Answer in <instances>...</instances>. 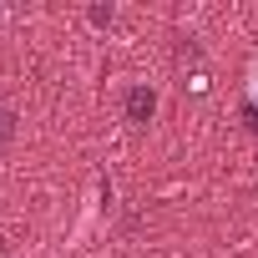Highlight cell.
Listing matches in <instances>:
<instances>
[{
  "label": "cell",
  "mask_w": 258,
  "mask_h": 258,
  "mask_svg": "<svg viewBox=\"0 0 258 258\" xmlns=\"http://www.w3.org/2000/svg\"><path fill=\"white\" fill-rule=\"evenodd\" d=\"M157 116V91L152 86H132V91H126V121H132V126H147Z\"/></svg>",
  "instance_id": "1"
}]
</instances>
